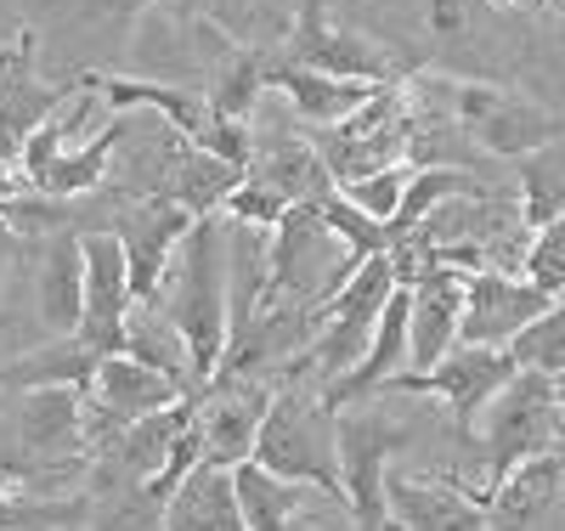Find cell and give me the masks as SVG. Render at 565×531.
I'll return each instance as SVG.
<instances>
[{"instance_id":"cell-20","label":"cell","mask_w":565,"mask_h":531,"mask_svg":"<svg viewBox=\"0 0 565 531\" xmlns=\"http://www.w3.org/2000/svg\"><path fill=\"white\" fill-rule=\"evenodd\" d=\"M164 531H249L232 469L199 464L193 475H186V487L164 509Z\"/></svg>"},{"instance_id":"cell-35","label":"cell","mask_w":565,"mask_h":531,"mask_svg":"<svg viewBox=\"0 0 565 531\" xmlns=\"http://www.w3.org/2000/svg\"><path fill=\"white\" fill-rule=\"evenodd\" d=\"M18 249H23V237H18V232H12L7 221H0V266H7V261H12Z\"/></svg>"},{"instance_id":"cell-17","label":"cell","mask_w":565,"mask_h":531,"mask_svg":"<svg viewBox=\"0 0 565 531\" xmlns=\"http://www.w3.org/2000/svg\"><path fill=\"white\" fill-rule=\"evenodd\" d=\"M108 357L90 351L79 333L74 340H40L29 351H18L12 362H0V391H85L97 384V368Z\"/></svg>"},{"instance_id":"cell-39","label":"cell","mask_w":565,"mask_h":531,"mask_svg":"<svg viewBox=\"0 0 565 531\" xmlns=\"http://www.w3.org/2000/svg\"><path fill=\"white\" fill-rule=\"evenodd\" d=\"M526 7H548V0H526Z\"/></svg>"},{"instance_id":"cell-18","label":"cell","mask_w":565,"mask_h":531,"mask_svg":"<svg viewBox=\"0 0 565 531\" xmlns=\"http://www.w3.org/2000/svg\"><path fill=\"white\" fill-rule=\"evenodd\" d=\"M181 396H193V391H181L175 379L141 368V362H130V357H108V362L97 368V384H90V402H97L114 424H136V418H148V413H164V407H175Z\"/></svg>"},{"instance_id":"cell-14","label":"cell","mask_w":565,"mask_h":531,"mask_svg":"<svg viewBox=\"0 0 565 531\" xmlns=\"http://www.w3.org/2000/svg\"><path fill=\"white\" fill-rule=\"evenodd\" d=\"M463 277L458 266H430L413 283V317H407V373H430L463 328Z\"/></svg>"},{"instance_id":"cell-8","label":"cell","mask_w":565,"mask_h":531,"mask_svg":"<svg viewBox=\"0 0 565 531\" xmlns=\"http://www.w3.org/2000/svg\"><path fill=\"white\" fill-rule=\"evenodd\" d=\"M193 226H199V215L181 210V204H170V199H130V204H125V221L108 226L119 244H125L136 306L159 300V283H164V272L175 266L181 244L193 237Z\"/></svg>"},{"instance_id":"cell-22","label":"cell","mask_w":565,"mask_h":531,"mask_svg":"<svg viewBox=\"0 0 565 531\" xmlns=\"http://www.w3.org/2000/svg\"><path fill=\"white\" fill-rule=\"evenodd\" d=\"M136 130V119L130 114H114V119H103L97 130H90V141H79L74 153H63L52 170H45L34 187L40 192H52V199H85V192H97L103 181H108V170H114V153H119V141Z\"/></svg>"},{"instance_id":"cell-11","label":"cell","mask_w":565,"mask_h":531,"mask_svg":"<svg viewBox=\"0 0 565 531\" xmlns=\"http://www.w3.org/2000/svg\"><path fill=\"white\" fill-rule=\"evenodd\" d=\"M277 384L271 379H215L204 391L199 424H204V464L238 469L255 458V436L271 413Z\"/></svg>"},{"instance_id":"cell-33","label":"cell","mask_w":565,"mask_h":531,"mask_svg":"<svg viewBox=\"0 0 565 531\" xmlns=\"http://www.w3.org/2000/svg\"><path fill=\"white\" fill-rule=\"evenodd\" d=\"M289 531H362V525H356V514H351V503H345V498L311 492V503L295 514V525H289Z\"/></svg>"},{"instance_id":"cell-27","label":"cell","mask_w":565,"mask_h":531,"mask_svg":"<svg viewBox=\"0 0 565 531\" xmlns=\"http://www.w3.org/2000/svg\"><path fill=\"white\" fill-rule=\"evenodd\" d=\"M23 480L12 469H0V531H63L85 520L79 498H23Z\"/></svg>"},{"instance_id":"cell-9","label":"cell","mask_w":565,"mask_h":531,"mask_svg":"<svg viewBox=\"0 0 565 531\" xmlns=\"http://www.w3.org/2000/svg\"><path fill=\"white\" fill-rule=\"evenodd\" d=\"M130 311H136V295H130L125 244L108 226H90L85 232V322H79V340L103 357H119Z\"/></svg>"},{"instance_id":"cell-5","label":"cell","mask_w":565,"mask_h":531,"mask_svg":"<svg viewBox=\"0 0 565 531\" xmlns=\"http://www.w3.org/2000/svg\"><path fill=\"white\" fill-rule=\"evenodd\" d=\"M521 373L514 368L509 351H492V346H452L430 373H402L391 384V396H441L452 424H458V436H476L481 429V413L503 396V384Z\"/></svg>"},{"instance_id":"cell-40","label":"cell","mask_w":565,"mask_h":531,"mask_svg":"<svg viewBox=\"0 0 565 531\" xmlns=\"http://www.w3.org/2000/svg\"><path fill=\"white\" fill-rule=\"evenodd\" d=\"M559 300H565V295H559Z\"/></svg>"},{"instance_id":"cell-19","label":"cell","mask_w":565,"mask_h":531,"mask_svg":"<svg viewBox=\"0 0 565 531\" xmlns=\"http://www.w3.org/2000/svg\"><path fill=\"white\" fill-rule=\"evenodd\" d=\"M565 492V453H543L532 464H521L503 487L487 492V514L492 531H532Z\"/></svg>"},{"instance_id":"cell-6","label":"cell","mask_w":565,"mask_h":531,"mask_svg":"<svg viewBox=\"0 0 565 531\" xmlns=\"http://www.w3.org/2000/svg\"><path fill=\"white\" fill-rule=\"evenodd\" d=\"M413 424L391 418V413H340V487L345 503L356 514L362 531H373L391 509H385V480H391V458L407 447Z\"/></svg>"},{"instance_id":"cell-7","label":"cell","mask_w":565,"mask_h":531,"mask_svg":"<svg viewBox=\"0 0 565 531\" xmlns=\"http://www.w3.org/2000/svg\"><path fill=\"white\" fill-rule=\"evenodd\" d=\"M34 52H40L34 29H18L7 45H0V164H18L29 136L79 91V74L63 79V85H40Z\"/></svg>"},{"instance_id":"cell-16","label":"cell","mask_w":565,"mask_h":531,"mask_svg":"<svg viewBox=\"0 0 565 531\" xmlns=\"http://www.w3.org/2000/svg\"><path fill=\"white\" fill-rule=\"evenodd\" d=\"M90 85H97L103 103H114L119 114H159L164 125H175L186 141H199L215 119L210 96L204 91H186V85H159V79H125V74H85Z\"/></svg>"},{"instance_id":"cell-29","label":"cell","mask_w":565,"mask_h":531,"mask_svg":"<svg viewBox=\"0 0 565 531\" xmlns=\"http://www.w3.org/2000/svg\"><path fill=\"white\" fill-rule=\"evenodd\" d=\"M289 210H295V204L282 199V192H277L271 181H260V176H244L238 187L226 192L221 221H232V226H255V232H277Z\"/></svg>"},{"instance_id":"cell-28","label":"cell","mask_w":565,"mask_h":531,"mask_svg":"<svg viewBox=\"0 0 565 531\" xmlns=\"http://www.w3.org/2000/svg\"><path fill=\"white\" fill-rule=\"evenodd\" d=\"M514 368H526V373H543V379H565V300H554L532 328L514 333V346H509Z\"/></svg>"},{"instance_id":"cell-25","label":"cell","mask_w":565,"mask_h":531,"mask_svg":"<svg viewBox=\"0 0 565 531\" xmlns=\"http://www.w3.org/2000/svg\"><path fill=\"white\" fill-rule=\"evenodd\" d=\"M514 187H521V199H514V210H521V226L526 232H543L565 215V136L548 141V148L514 159Z\"/></svg>"},{"instance_id":"cell-12","label":"cell","mask_w":565,"mask_h":531,"mask_svg":"<svg viewBox=\"0 0 565 531\" xmlns=\"http://www.w3.org/2000/svg\"><path fill=\"white\" fill-rule=\"evenodd\" d=\"M385 509L407 531H492L487 492H469L458 475H396L391 469Z\"/></svg>"},{"instance_id":"cell-3","label":"cell","mask_w":565,"mask_h":531,"mask_svg":"<svg viewBox=\"0 0 565 531\" xmlns=\"http://www.w3.org/2000/svg\"><path fill=\"white\" fill-rule=\"evenodd\" d=\"M481 442H487V492L543 458V453H565V413H559V391L543 373H514L503 384V396L481 413Z\"/></svg>"},{"instance_id":"cell-34","label":"cell","mask_w":565,"mask_h":531,"mask_svg":"<svg viewBox=\"0 0 565 531\" xmlns=\"http://www.w3.org/2000/svg\"><path fill=\"white\" fill-rule=\"evenodd\" d=\"M430 29L441 40H458L469 29V0H430Z\"/></svg>"},{"instance_id":"cell-13","label":"cell","mask_w":565,"mask_h":531,"mask_svg":"<svg viewBox=\"0 0 565 531\" xmlns=\"http://www.w3.org/2000/svg\"><path fill=\"white\" fill-rule=\"evenodd\" d=\"M34 317L45 340H74L85 322V232H52L45 244H34Z\"/></svg>"},{"instance_id":"cell-2","label":"cell","mask_w":565,"mask_h":531,"mask_svg":"<svg viewBox=\"0 0 565 531\" xmlns=\"http://www.w3.org/2000/svg\"><path fill=\"white\" fill-rule=\"evenodd\" d=\"M255 464L295 480V487L345 498V487H340V413L322 396H306L295 384H282L271 396L260 436H255Z\"/></svg>"},{"instance_id":"cell-31","label":"cell","mask_w":565,"mask_h":531,"mask_svg":"<svg viewBox=\"0 0 565 531\" xmlns=\"http://www.w3.org/2000/svg\"><path fill=\"white\" fill-rule=\"evenodd\" d=\"M521 277L526 283H537L543 295H565V215L554 221V226H543V232H532V244H526V255H521Z\"/></svg>"},{"instance_id":"cell-26","label":"cell","mask_w":565,"mask_h":531,"mask_svg":"<svg viewBox=\"0 0 565 531\" xmlns=\"http://www.w3.org/2000/svg\"><path fill=\"white\" fill-rule=\"evenodd\" d=\"M232 480H238V503H244L249 531H289L295 514L311 503V487H295V480L260 469L255 458L232 469Z\"/></svg>"},{"instance_id":"cell-21","label":"cell","mask_w":565,"mask_h":531,"mask_svg":"<svg viewBox=\"0 0 565 531\" xmlns=\"http://www.w3.org/2000/svg\"><path fill=\"white\" fill-rule=\"evenodd\" d=\"M559 136H565L559 114L526 103V96H509V91L492 103V114L469 130V141H476L481 153H492V159H526V153L548 148V141H559Z\"/></svg>"},{"instance_id":"cell-4","label":"cell","mask_w":565,"mask_h":531,"mask_svg":"<svg viewBox=\"0 0 565 531\" xmlns=\"http://www.w3.org/2000/svg\"><path fill=\"white\" fill-rule=\"evenodd\" d=\"M282 57L300 63V68H317V74H334V79H367V85L407 79L396 52H385L380 40H367L345 23H334L322 0H300L295 7V29L282 34Z\"/></svg>"},{"instance_id":"cell-36","label":"cell","mask_w":565,"mask_h":531,"mask_svg":"<svg viewBox=\"0 0 565 531\" xmlns=\"http://www.w3.org/2000/svg\"><path fill=\"white\" fill-rule=\"evenodd\" d=\"M373 531H407V525H402L396 514H385V520H380V525H373Z\"/></svg>"},{"instance_id":"cell-15","label":"cell","mask_w":565,"mask_h":531,"mask_svg":"<svg viewBox=\"0 0 565 531\" xmlns=\"http://www.w3.org/2000/svg\"><path fill=\"white\" fill-rule=\"evenodd\" d=\"M282 103L295 108V125L300 130H328L351 119L362 103H373L385 85H367V79H334V74H317V68H300L282 57V40H277V63H271V79H266Z\"/></svg>"},{"instance_id":"cell-10","label":"cell","mask_w":565,"mask_h":531,"mask_svg":"<svg viewBox=\"0 0 565 531\" xmlns=\"http://www.w3.org/2000/svg\"><path fill=\"white\" fill-rule=\"evenodd\" d=\"M548 306H554V295H543V288L526 283V277H509V272H469V277H463V328H458V346L509 351L514 333L532 328Z\"/></svg>"},{"instance_id":"cell-24","label":"cell","mask_w":565,"mask_h":531,"mask_svg":"<svg viewBox=\"0 0 565 531\" xmlns=\"http://www.w3.org/2000/svg\"><path fill=\"white\" fill-rule=\"evenodd\" d=\"M458 199H487V187L469 176L463 164H413V181L402 192V210L391 221V237H407L430 221L436 210L458 204Z\"/></svg>"},{"instance_id":"cell-23","label":"cell","mask_w":565,"mask_h":531,"mask_svg":"<svg viewBox=\"0 0 565 531\" xmlns=\"http://www.w3.org/2000/svg\"><path fill=\"white\" fill-rule=\"evenodd\" d=\"M119 357H130V362H141V368L175 379L181 391H204L199 373H193V357H186L181 328H175L159 306H136V311H130V322H125V351H119Z\"/></svg>"},{"instance_id":"cell-38","label":"cell","mask_w":565,"mask_h":531,"mask_svg":"<svg viewBox=\"0 0 565 531\" xmlns=\"http://www.w3.org/2000/svg\"><path fill=\"white\" fill-rule=\"evenodd\" d=\"M487 7H521V0H487Z\"/></svg>"},{"instance_id":"cell-30","label":"cell","mask_w":565,"mask_h":531,"mask_svg":"<svg viewBox=\"0 0 565 531\" xmlns=\"http://www.w3.org/2000/svg\"><path fill=\"white\" fill-rule=\"evenodd\" d=\"M407 181H413V159H407V164H391V170H380V176L345 181V187H340V199H345L351 210H362L367 221L391 226V221H396V210H402V192H407Z\"/></svg>"},{"instance_id":"cell-1","label":"cell","mask_w":565,"mask_h":531,"mask_svg":"<svg viewBox=\"0 0 565 531\" xmlns=\"http://www.w3.org/2000/svg\"><path fill=\"white\" fill-rule=\"evenodd\" d=\"M232 232L221 215H204L193 226V237L181 244L175 266L159 283V306L186 340V357H193V373L210 391L221 362H226V340H232Z\"/></svg>"},{"instance_id":"cell-37","label":"cell","mask_w":565,"mask_h":531,"mask_svg":"<svg viewBox=\"0 0 565 531\" xmlns=\"http://www.w3.org/2000/svg\"><path fill=\"white\" fill-rule=\"evenodd\" d=\"M554 391H559V413H565V379H554Z\"/></svg>"},{"instance_id":"cell-32","label":"cell","mask_w":565,"mask_h":531,"mask_svg":"<svg viewBox=\"0 0 565 531\" xmlns=\"http://www.w3.org/2000/svg\"><path fill=\"white\" fill-rule=\"evenodd\" d=\"M199 148L204 153H215V159H226V164H238V170H249L255 164V125H244V119H210V130L199 136Z\"/></svg>"}]
</instances>
